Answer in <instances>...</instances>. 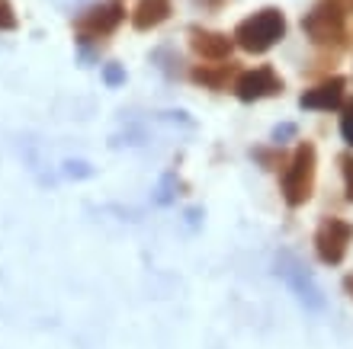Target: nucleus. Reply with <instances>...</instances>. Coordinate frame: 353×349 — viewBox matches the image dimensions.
I'll use <instances>...</instances> for the list:
<instances>
[{"label":"nucleus","mask_w":353,"mask_h":349,"mask_svg":"<svg viewBox=\"0 0 353 349\" xmlns=\"http://www.w3.org/2000/svg\"><path fill=\"white\" fill-rule=\"evenodd\" d=\"M302 32L325 55H341L347 48V3L344 0H318L302 17Z\"/></svg>","instance_id":"obj_1"},{"label":"nucleus","mask_w":353,"mask_h":349,"mask_svg":"<svg viewBox=\"0 0 353 349\" xmlns=\"http://www.w3.org/2000/svg\"><path fill=\"white\" fill-rule=\"evenodd\" d=\"M234 45L248 52V55H263L270 48L286 39V13L279 7H263L257 13H251L248 19H241L232 32Z\"/></svg>","instance_id":"obj_2"},{"label":"nucleus","mask_w":353,"mask_h":349,"mask_svg":"<svg viewBox=\"0 0 353 349\" xmlns=\"http://www.w3.org/2000/svg\"><path fill=\"white\" fill-rule=\"evenodd\" d=\"M315 173H318V151L312 141H302L289 154L286 167H283V176H279V193H283L289 209H302L312 199Z\"/></svg>","instance_id":"obj_3"},{"label":"nucleus","mask_w":353,"mask_h":349,"mask_svg":"<svg viewBox=\"0 0 353 349\" xmlns=\"http://www.w3.org/2000/svg\"><path fill=\"white\" fill-rule=\"evenodd\" d=\"M276 276L283 279L292 292H296V298L305 304V308H312V311H321V308H325L321 285L315 282V276L308 273V266L296 257V253H289V250H283V253H279V257H276Z\"/></svg>","instance_id":"obj_4"},{"label":"nucleus","mask_w":353,"mask_h":349,"mask_svg":"<svg viewBox=\"0 0 353 349\" xmlns=\"http://www.w3.org/2000/svg\"><path fill=\"white\" fill-rule=\"evenodd\" d=\"M125 19V3L122 0H103L87 7L81 17L74 19V32L81 42H97V39L112 36Z\"/></svg>","instance_id":"obj_5"},{"label":"nucleus","mask_w":353,"mask_h":349,"mask_svg":"<svg viewBox=\"0 0 353 349\" xmlns=\"http://www.w3.org/2000/svg\"><path fill=\"white\" fill-rule=\"evenodd\" d=\"M350 244H353L350 221L337 218V215L321 218V224H318V231H315V253L325 266H341L347 257V250H350Z\"/></svg>","instance_id":"obj_6"},{"label":"nucleus","mask_w":353,"mask_h":349,"mask_svg":"<svg viewBox=\"0 0 353 349\" xmlns=\"http://www.w3.org/2000/svg\"><path fill=\"white\" fill-rule=\"evenodd\" d=\"M283 77L270 65H261L254 67V71H241L238 74V81H234V96L241 103H257V100H270V96H279L283 93Z\"/></svg>","instance_id":"obj_7"},{"label":"nucleus","mask_w":353,"mask_h":349,"mask_svg":"<svg viewBox=\"0 0 353 349\" xmlns=\"http://www.w3.org/2000/svg\"><path fill=\"white\" fill-rule=\"evenodd\" d=\"M344 90L347 81L341 74H327L325 81H318L312 90H305L299 96V106L302 109H318V112H331L344 106Z\"/></svg>","instance_id":"obj_8"},{"label":"nucleus","mask_w":353,"mask_h":349,"mask_svg":"<svg viewBox=\"0 0 353 349\" xmlns=\"http://www.w3.org/2000/svg\"><path fill=\"white\" fill-rule=\"evenodd\" d=\"M190 48H193L203 61H232L234 39L225 36V32L203 29V26H190Z\"/></svg>","instance_id":"obj_9"},{"label":"nucleus","mask_w":353,"mask_h":349,"mask_svg":"<svg viewBox=\"0 0 353 349\" xmlns=\"http://www.w3.org/2000/svg\"><path fill=\"white\" fill-rule=\"evenodd\" d=\"M238 65H232V61H215V65H196L193 71H190V77H193V83H199L203 90H228V87H234V81H238Z\"/></svg>","instance_id":"obj_10"},{"label":"nucleus","mask_w":353,"mask_h":349,"mask_svg":"<svg viewBox=\"0 0 353 349\" xmlns=\"http://www.w3.org/2000/svg\"><path fill=\"white\" fill-rule=\"evenodd\" d=\"M170 13H174V0H139L132 10V26L139 32H151L161 23H168Z\"/></svg>","instance_id":"obj_11"},{"label":"nucleus","mask_w":353,"mask_h":349,"mask_svg":"<svg viewBox=\"0 0 353 349\" xmlns=\"http://www.w3.org/2000/svg\"><path fill=\"white\" fill-rule=\"evenodd\" d=\"M251 157H254V160H261L267 170H279V167H286V160H289V157L283 154L276 145H273V147H254Z\"/></svg>","instance_id":"obj_12"},{"label":"nucleus","mask_w":353,"mask_h":349,"mask_svg":"<svg viewBox=\"0 0 353 349\" xmlns=\"http://www.w3.org/2000/svg\"><path fill=\"white\" fill-rule=\"evenodd\" d=\"M337 167H341V176H344V199L353 202V154L344 151V154L337 157Z\"/></svg>","instance_id":"obj_13"},{"label":"nucleus","mask_w":353,"mask_h":349,"mask_svg":"<svg viewBox=\"0 0 353 349\" xmlns=\"http://www.w3.org/2000/svg\"><path fill=\"white\" fill-rule=\"evenodd\" d=\"M341 135L353 147V100H344V106H341Z\"/></svg>","instance_id":"obj_14"},{"label":"nucleus","mask_w":353,"mask_h":349,"mask_svg":"<svg viewBox=\"0 0 353 349\" xmlns=\"http://www.w3.org/2000/svg\"><path fill=\"white\" fill-rule=\"evenodd\" d=\"M174 186H176V173H164V180H161V186H158V195H154V202L158 205L174 202Z\"/></svg>","instance_id":"obj_15"},{"label":"nucleus","mask_w":353,"mask_h":349,"mask_svg":"<svg viewBox=\"0 0 353 349\" xmlns=\"http://www.w3.org/2000/svg\"><path fill=\"white\" fill-rule=\"evenodd\" d=\"M65 176H71V180H87V176H93V167L87 164V160H65Z\"/></svg>","instance_id":"obj_16"},{"label":"nucleus","mask_w":353,"mask_h":349,"mask_svg":"<svg viewBox=\"0 0 353 349\" xmlns=\"http://www.w3.org/2000/svg\"><path fill=\"white\" fill-rule=\"evenodd\" d=\"M103 81H106V87H122V83H125V67L103 65Z\"/></svg>","instance_id":"obj_17"},{"label":"nucleus","mask_w":353,"mask_h":349,"mask_svg":"<svg viewBox=\"0 0 353 349\" xmlns=\"http://www.w3.org/2000/svg\"><path fill=\"white\" fill-rule=\"evenodd\" d=\"M17 29V13L10 7V0H0V32H10Z\"/></svg>","instance_id":"obj_18"},{"label":"nucleus","mask_w":353,"mask_h":349,"mask_svg":"<svg viewBox=\"0 0 353 349\" xmlns=\"http://www.w3.org/2000/svg\"><path fill=\"white\" fill-rule=\"evenodd\" d=\"M289 138H296V125H292V122H283V125H276V129H273V145H286Z\"/></svg>","instance_id":"obj_19"},{"label":"nucleus","mask_w":353,"mask_h":349,"mask_svg":"<svg viewBox=\"0 0 353 349\" xmlns=\"http://www.w3.org/2000/svg\"><path fill=\"white\" fill-rule=\"evenodd\" d=\"M344 292L350 295V302H353V273H350V276H344Z\"/></svg>","instance_id":"obj_20"},{"label":"nucleus","mask_w":353,"mask_h":349,"mask_svg":"<svg viewBox=\"0 0 353 349\" xmlns=\"http://www.w3.org/2000/svg\"><path fill=\"white\" fill-rule=\"evenodd\" d=\"M344 3H347V7H350V3H353V0H344Z\"/></svg>","instance_id":"obj_21"}]
</instances>
